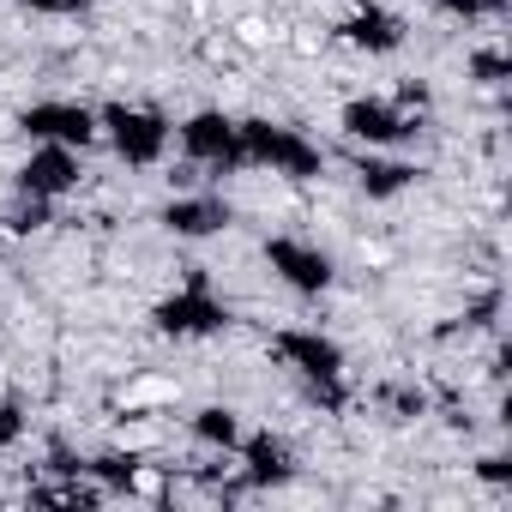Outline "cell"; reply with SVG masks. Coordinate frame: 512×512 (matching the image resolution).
I'll return each mask as SVG.
<instances>
[{
    "mask_svg": "<svg viewBox=\"0 0 512 512\" xmlns=\"http://www.w3.org/2000/svg\"><path fill=\"white\" fill-rule=\"evenodd\" d=\"M296 55H320L326 49V25H296V37H284Z\"/></svg>",
    "mask_w": 512,
    "mask_h": 512,
    "instance_id": "7a4b0ae2",
    "label": "cell"
},
{
    "mask_svg": "<svg viewBox=\"0 0 512 512\" xmlns=\"http://www.w3.org/2000/svg\"><path fill=\"white\" fill-rule=\"evenodd\" d=\"M133 488L151 500V494H163V476H157V470H139V476H133Z\"/></svg>",
    "mask_w": 512,
    "mask_h": 512,
    "instance_id": "3957f363",
    "label": "cell"
},
{
    "mask_svg": "<svg viewBox=\"0 0 512 512\" xmlns=\"http://www.w3.org/2000/svg\"><path fill=\"white\" fill-rule=\"evenodd\" d=\"M290 31L284 25H272V19H260V13H247V19H235L229 25V43L235 49H247V55H266V49H278Z\"/></svg>",
    "mask_w": 512,
    "mask_h": 512,
    "instance_id": "6da1fadb",
    "label": "cell"
}]
</instances>
